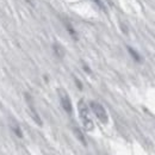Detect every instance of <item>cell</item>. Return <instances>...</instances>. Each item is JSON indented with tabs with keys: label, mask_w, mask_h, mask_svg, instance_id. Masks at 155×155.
I'll return each mask as SVG.
<instances>
[{
	"label": "cell",
	"mask_w": 155,
	"mask_h": 155,
	"mask_svg": "<svg viewBox=\"0 0 155 155\" xmlns=\"http://www.w3.org/2000/svg\"><path fill=\"white\" fill-rule=\"evenodd\" d=\"M78 110H79V116H80V119L82 122V125H84L85 130L92 131L94 129V123H93V120L91 118V115H90V109H88V106H87V104L85 103L84 99L79 100Z\"/></svg>",
	"instance_id": "1"
},
{
	"label": "cell",
	"mask_w": 155,
	"mask_h": 155,
	"mask_svg": "<svg viewBox=\"0 0 155 155\" xmlns=\"http://www.w3.org/2000/svg\"><path fill=\"white\" fill-rule=\"evenodd\" d=\"M90 107H91L92 112H93V114L96 115V117L99 119L100 123L106 124V123L109 122L107 112H106L105 107H104L100 103H98V101H91V103H90Z\"/></svg>",
	"instance_id": "2"
},
{
	"label": "cell",
	"mask_w": 155,
	"mask_h": 155,
	"mask_svg": "<svg viewBox=\"0 0 155 155\" xmlns=\"http://www.w3.org/2000/svg\"><path fill=\"white\" fill-rule=\"evenodd\" d=\"M58 97H60V103H61V106L62 109L67 112V114H72L73 112V105H72V101H71V98L67 94V92L64 90H58Z\"/></svg>",
	"instance_id": "3"
},
{
	"label": "cell",
	"mask_w": 155,
	"mask_h": 155,
	"mask_svg": "<svg viewBox=\"0 0 155 155\" xmlns=\"http://www.w3.org/2000/svg\"><path fill=\"white\" fill-rule=\"evenodd\" d=\"M25 98H26V101H28V105H29V109H30V115L34 118V120L38 124V125H42V120H41V117L38 116L35 106H34V103H32V99L29 94H25Z\"/></svg>",
	"instance_id": "4"
},
{
	"label": "cell",
	"mask_w": 155,
	"mask_h": 155,
	"mask_svg": "<svg viewBox=\"0 0 155 155\" xmlns=\"http://www.w3.org/2000/svg\"><path fill=\"white\" fill-rule=\"evenodd\" d=\"M64 28H66V30L68 31V34H69V36L72 37L73 39H75V41H78L79 39V36H78V32L75 31V29L73 28V25L69 23V21H64Z\"/></svg>",
	"instance_id": "5"
},
{
	"label": "cell",
	"mask_w": 155,
	"mask_h": 155,
	"mask_svg": "<svg viewBox=\"0 0 155 155\" xmlns=\"http://www.w3.org/2000/svg\"><path fill=\"white\" fill-rule=\"evenodd\" d=\"M127 49H128V51H129L130 56L134 58L136 62H138V63H141V62H142V58H141V55L136 51L134 48H131V47H129V45H128V47H127Z\"/></svg>",
	"instance_id": "6"
},
{
	"label": "cell",
	"mask_w": 155,
	"mask_h": 155,
	"mask_svg": "<svg viewBox=\"0 0 155 155\" xmlns=\"http://www.w3.org/2000/svg\"><path fill=\"white\" fill-rule=\"evenodd\" d=\"M11 129H12V131H13L16 135L18 136L19 138H21V137H23L21 129H20V127L18 125V123H17L16 120H12V122H11Z\"/></svg>",
	"instance_id": "7"
},
{
	"label": "cell",
	"mask_w": 155,
	"mask_h": 155,
	"mask_svg": "<svg viewBox=\"0 0 155 155\" xmlns=\"http://www.w3.org/2000/svg\"><path fill=\"white\" fill-rule=\"evenodd\" d=\"M53 49H54V53H55V55H56L58 58H62L64 56V50H63V48H62L58 43H54Z\"/></svg>",
	"instance_id": "8"
},
{
	"label": "cell",
	"mask_w": 155,
	"mask_h": 155,
	"mask_svg": "<svg viewBox=\"0 0 155 155\" xmlns=\"http://www.w3.org/2000/svg\"><path fill=\"white\" fill-rule=\"evenodd\" d=\"M73 130H74V135L77 136L78 140H79V141H80V142H81V143H82L84 146H86V144H87V142H86V138H85L84 134L81 133V130H80L79 128H77V127H75V128H74Z\"/></svg>",
	"instance_id": "9"
},
{
	"label": "cell",
	"mask_w": 155,
	"mask_h": 155,
	"mask_svg": "<svg viewBox=\"0 0 155 155\" xmlns=\"http://www.w3.org/2000/svg\"><path fill=\"white\" fill-rule=\"evenodd\" d=\"M92 1L97 5L99 8H101V10H104V11H105V6H104V4H103V1H101V0H92Z\"/></svg>",
	"instance_id": "10"
},
{
	"label": "cell",
	"mask_w": 155,
	"mask_h": 155,
	"mask_svg": "<svg viewBox=\"0 0 155 155\" xmlns=\"http://www.w3.org/2000/svg\"><path fill=\"white\" fill-rule=\"evenodd\" d=\"M75 82H77V85H78V87H79V90H82V85H81V82L78 80L77 78H75Z\"/></svg>",
	"instance_id": "11"
},
{
	"label": "cell",
	"mask_w": 155,
	"mask_h": 155,
	"mask_svg": "<svg viewBox=\"0 0 155 155\" xmlns=\"http://www.w3.org/2000/svg\"><path fill=\"white\" fill-rule=\"evenodd\" d=\"M84 69H85V71H86V72H87L88 74H91V69H90V68L87 67V64H84Z\"/></svg>",
	"instance_id": "12"
}]
</instances>
